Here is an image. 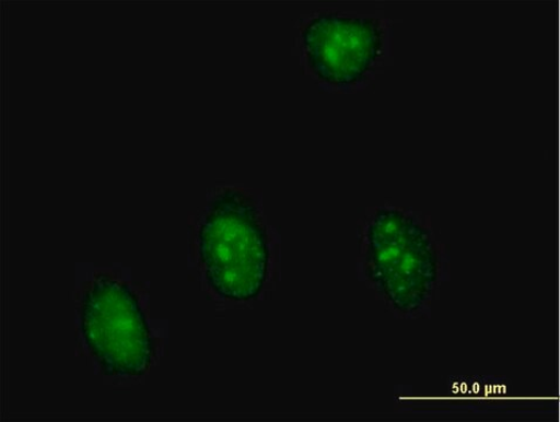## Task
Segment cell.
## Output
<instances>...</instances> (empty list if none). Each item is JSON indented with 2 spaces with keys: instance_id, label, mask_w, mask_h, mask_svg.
I'll list each match as a JSON object with an SVG mask.
<instances>
[{
  "instance_id": "obj_1",
  "label": "cell",
  "mask_w": 560,
  "mask_h": 422,
  "mask_svg": "<svg viewBox=\"0 0 560 422\" xmlns=\"http://www.w3.org/2000/svg\"><path fill=\"white\" fill-rule=\"evenodd\" d=\"M206 278L218 294L250 301L265 288L270 262L268 235L248 195L226 189L213 199L199 234Z\"/></svg>"
},
{
  "instance_id": "obj_2",
  "label": "cell",
  "mask_w": 560,
  "mask_h": 422,
  "mask_svg": "<svg viewBox=\"0 0 560 422\" xmlns=\"http://www.w3.org/2000/svg\"><path fill=\"white\" fill-rule=\"evenodd\" d=\"M80 329L106 375L139 377L150 367L151 330L128 285L98 276L82 297Z\"/></svg>"
},
{
  "instance_id": "obj_3",
  "label": "cell",
  "mask_w": 560,
  "mask_h": 422,
  "mask_svg": "<svg viewBox=\"0 0 560 422\" xmlns=\"http://www.w3.org/2000/svg\"><path fill=\"white\" fill-rule=\"evenodd\" d=\"M441 245L432 228L395 208L378 209L366 234L370 279L399 310L420 302L431 262H440Z\"/></svg>"
},
{
  "instance_id": "obj_4",
  "label": "cell",
  "mask_w": 560,
  "mask_h": 422,
  "mask_svg": "<svg viewBox=\"0 0 560 422\" xmlns=\"http://www.w3.org/2000/svg\"><path fill=\"white\" fill-rule=\"evenodd\" d=\"M381 21L364 15L322 12L302 30L307 67L322 83L349 89L374 71L385 51Z\"/></svg>"
}]
</instances>
